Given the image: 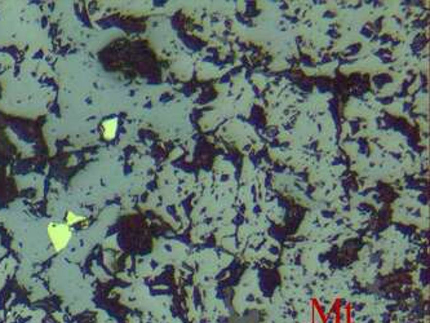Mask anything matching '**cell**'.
Instances as JSON below:
<instances>
[{
    "instance_id": "1",
    "label": "cell",
    "mask_w": 430,
    "mask_h": 323,
    "mask_svg": "<svg viewBox=\"0 0 430 323\" xmlns=\"http://www.w3.org/2000/svg\"><path fill=\"white\" fill-rule=\"evenodd\" d=\"M48 234L57 251L66 247L72 235L69 225H64V224H51L48 228Z\"/></svg>"
},
{
    "instance_id": "3",
    "label": "cell",
    "mask_w": 430,
    "mask_h": 323,
    "mask_svg": "<svg viewBox=\"0 0 430 323\" xmlns=\"http://www.w3.org/2000/svg\"><path fill=\"white\" fill-rule=\"evenodd\" d=\"M79 220H82V218L76 217V216H75V215H72V212H69L68 214V224H72V222H76V221H79Z\"/></svg>"
},
{
    "instance_id": "2",
    "label": "cell",
    "mask_w": 430,
    "mask_h": 323,
    "mask_svg": "<svg viewBox=\"0 0 430 323\" xmlns=\"http://www.w3.org/2000/svg\"><path fill=\"white\" fill-rule=\"evenodd\" d=\"M102 128H104V136H105V139L111 140L115 136L116 121L115 119H108V121L104 122Z\"/></svg>"
}]
</instances>
